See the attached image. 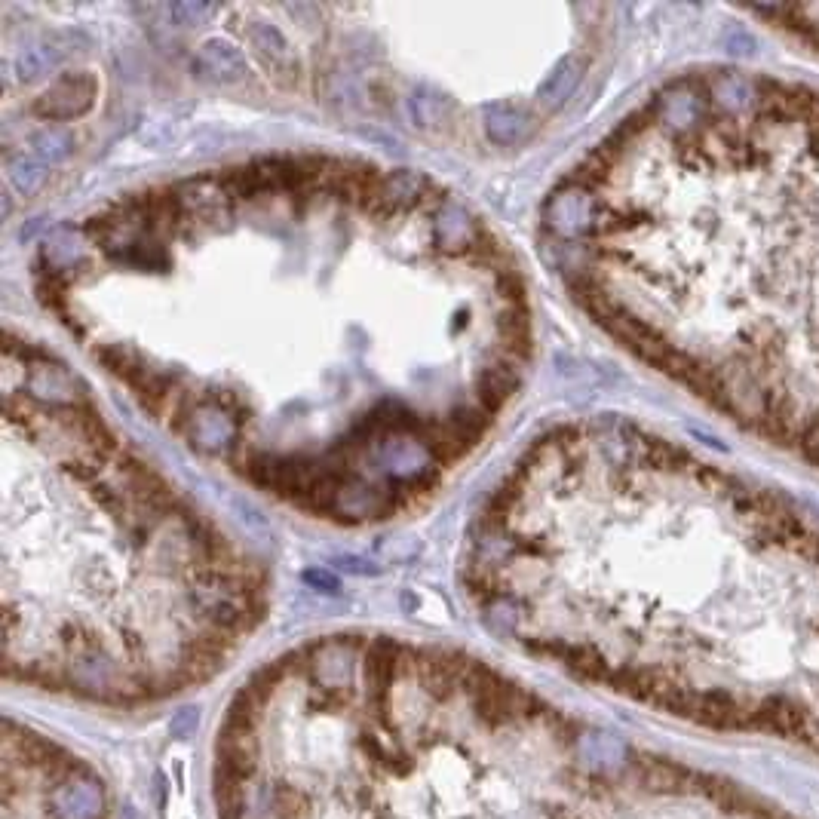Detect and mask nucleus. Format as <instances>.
<instances>
[{
    "mask_svg": "<svg viewBox=\"0 0 819 819\" xmlns=\"http://www.w3.org/2000/svg\"><path fill=\"white\" fill-rule=\"evenodd\" d=\"M543 240L614 341L819 467V89L666 83L550 194Z\"/></svg>",
    "mask_w": 819,
    "mask_h": 819,
    "instance_id": "nucleus-2",
    "label": "nucleus"
},
{
    "mask_svg": "<svg viewBox=\"0 0 819 819\" xmlns=\"http://www.w3.org/2000/svg\"><path fill=\"white\" fill-rule=\"evenodd\" d=\"M7 672L126 703L206 681L267 577L93 408L50 353H4Z\"/></svg>",
    "mask_w": 819,
    "mask_h": 819,
    "instance_id": "nucleus-4",
    "label": "nucleus"
},
{
    "mask_svg": "<svg viewBox=\"0 0 819 819\" xmlns=\"http://www.w3.org/2000/svg\"><path fill=\"white\" fill-rule=\"evenodd\" d=\"M758 16L777 22V28L795 34L798 40H810L819 50V7H767Z\"/></svg>",
    "mask_w": 819,
    "mask_h": 819,
    "instance_id": "nucleus-5",
    "label": "nucleus"
},
{
    "mask_svg": "<svg viewBox=\"0 0 819 819\" xmlns=\"http://www.w3.org/2000/svg\"><path fill=\"white\" fill-rule=\"evenodd\" d=\"M37 295L145 412L292 510L396 519L519 396L534 326L439 181L273 154L117 197L37 249Z\"/></svg>",
    "mask_w": 819,
    "mask_h": 819,
    "instance_id": "nucleus-1",
    "label": "nucleus"
},
{
    "mask_svg": "<svg viewBox=\"0 0 819 819\" xmlns=\"http://www.w3.org/2000/svg\"><path fill=\"white\" fill-rule=\"evenodd\" d=\"M464 580L537 657L691 715L688 654L767 608L819 620V525L623 418L540 436L482 504Z\"/></svg>",
    "mask_w": 819,
    "mask_h": 819,
    "instance_id": "nucleus-3",
    "label": "nucleus"
}]
</instances>
